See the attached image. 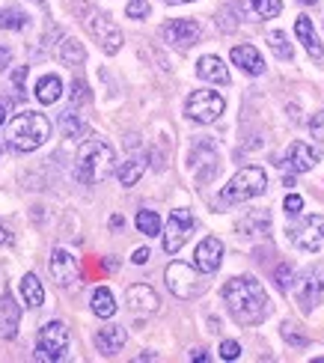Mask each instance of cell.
Here are the masks:
<instances>
[{"mask_svg": "<svg viewBox=\"0 0 324 363\" xmlns=\"http://www.w3.org/2000/svg\"><path fill=\"white\" fill-rule=\"evenodd\" d=\"M48 268H51V277H54V283L57 286H72L74 280H78V259L66 250V247H57L54 253H51V262H48Z\"/></svg>", "mask_w": 324, "mask_h": 363, "instance_id": "14", "label": "cell"}, {"mask_svg": "<svg viewBox=\"0 0 324 363\" xmlns=\"http://www.w3.org/2000/svg\"><path fill=\"white\" fill-rule=\"evenodd\" d=\"M295 298H298L303 313H313L321 304V298H324V271L321 268H306L303 271L301 280L295 283Z\"/></svg>", "mask_w": 324, "mask_h": 363, "instance_id": "11", "label": "cell"}, {"mask_svg": "<svg viewBox=\"0 0 324 363\" xmlns=\"http://www.w3.org/2000/svg\"><path fill=\"white\" fill-rule=\"evenodd\" d=\"M223 304L229 310V315L250 328V325H262L268 319L271 313V301H268V292L256 277H233L226 286H223Z\"/></svg>", "mask_w": 324, "mask_h": 363, "instance_id": "1", "label": "cell"}, {"mask_svg": "<svg viewBox=\"0 0 324 363\" xmlns=\"http://www.w3.org/2000/svg\"><path fill=\"white\" fill-rule=\"evenodd\" d=\"M143 173H146V158L137 155V158L125 161V164H122V167L116 170V179H119L122 188H131V185H137V182H140Z\"/></svg>", "mask_w": 324, "mask_h": 363, "instance_id": "24", "label": "cell"}, {"mask_svg": "<svg viewBox=\"0 0 324 363\" xmlns=\"http://www.w3.org/2000/svg\"><path fill=\"white\" fill-rule=\"evenodd\" d=\"M196 74H199L203 81H208V84H220V86H226V84H229V69L223 66V60H220V57H214V54L199 57V63H196Z\"/></svg>", "mask_w": 324, "mask_h": 363, "instance_id": "20", "label": "cell"}, {"mask_svg": "<svg viewBox=\"0 0 324 363\" xmlns=\"http://www.w3.org/2000/svg\"><path fill=\"white\" fill-rule=\"evenodd\" d=\"M199 36H203V27H199V21H194V18H176V21H167L161 27V39L179 51H188L191 45L199 42Z\"/></svg>", "mask_w": 324, "mask_h": 363, "instance_id": "12", "label": "cell"}, {"mask_svg": "<svg viewBox=\"0 0 324 363\" xmlns=\"http://www.w3.org/2000/svg\"><path fill=\"white\" fill-rule=\"evenodd\" d=\"M274 280H276V289L280 292H289L291 289V283H295V271H291V265H276V271H274Z\"/></svg>", "mask_w": 324, "mask_h": 363, "instance_id": "34", "label": "cell"}, {"mask_svg": "<svg viewBox=\"0 0 324 363\" xmlns=\"http://www.w3.org/2000/svg\"><path fill=\"white\" fill-rule=\"evenodd\" d=\"M194 233V215L191 208H173L167 218V230H164V250L173 256L184 247V241Z\"/></svg>", "mask_w": 324, "mask_h": 363, "instance_id": "10", "label": "cell"}, {"mask_svg": "<svg viewBox=\"0 0 324 363\" xmlns=\"http://www.w3.org/2000/svg\"><path fill=\"white\" fill-rule=\"evenodd\" d=\"M27 15L18 9V6H6V9H0V27L4 30H24L27 27Z\"/></svg>", "mask_w": 324, "mask_h": 363, "instance_id": "32", "label": "cell"}, {"mask_svg": "<svg viewBox=\"0 0 324 363\" xmlns=\"http://www.w3.org/2000/svg\"><path fill=\"white\" fill-rule=\"evenodd\" d=\"M125 340H128L125 328H119V325H107V328H101L99 334H96V349H99L101 354H107V357H113V354H119V352H122V345H125Z\"/></svg>", "mask_w": 324, "mask_h": 363, "instance_id": "18", "label": "cell"}, {"mask_svg": "<svg viewBox=\"0 0 324 363\" xmlns=\"http://www.w3.org/2000/svg\"><path fill=\"white\" fill-rule=\"evenodd\" d=\"M271 226V215H268V208H256V211H250L241 223H238V233H244V235H259V233H265Z\"/></svg>", "mask_w": 324, "mask_h": 363, "instance_id": "27", "label": "cell"}, {"mask_svg": "<svg viewBox=\"0 0 324 363\" xmlns=\"http://www.w3.org/2000/svg\"><path fill=\"white\" fill-rule=\"evenodd\" d=\"M283 208H286L289 218H298L301 211H303V196H301V194H289L286 203H283Z\"/></svg>", "mask_w": 324, "mask_h": 363, "instance_id": "37", "label": "cell"}, {"mask_svg": "<svg viewBox=\"0 0 324 363\" xmlns=\"http://www.w3.org/2000/svg\"><path fill=\"white\" fill-rule=\"evenodd\" d=\"M60 60H63L66 66H81L84 60H86V51H84V45H81L78 39L66 36L63 42H60Z\"/></svg>", "mask_w": 324, "mask_h": 363, "instance_id": "28", "label": "cell"}, {"mask_svg": "<svg viewBox=\"0 0 324 363\" xmlns=\"http://www.w3.org/2000/svg\"><path fill=\"white\" fill-rule=\"evenodd\" d=\"M125 301H128V307L134 310V313H155L158 310V292L152 289V286H146V283H134L131 289L125 292Z\"/></svg>", "mask_w": 324, "mask_h": 363, "instance_id": "17", "label": "cell"}, {"mask_svg": "<svg viewBox=\"0 0 324 363\" xmlns=\"http://www.w3.org/2000/svg\"><path fill=\"white\" fill-rule=\"evenodd\" d=\"M116 170V152L107 140H84L78 149V158H74V179L81 185H99Z\"/></svg>", "mask_w": 324, "mask_h": 363, "instance_id": "2", "label": "cell"}, {"mask_svg": "<svg viewBox=\"0 0 324 363\" xmlns=\"http://www.w3.org/2000/svg\"><path fill=\"white\" fill-rule=\"evenodd\" d=\"M137 230H140L143 235H161V218L155 215L152 208H140L137 211Z\"/></svg>", "mask_w": 324, "mask_h": 363, "instance_id": "31", "label": "cell"}, {"mask_svg": "<svg viewBox=\"0 0 324 363\" xmlns=\"http://www.w3.org/2000/svg\"><path fill=\"white\" fill-rule=\"evenodd\" d=\"M92 313L99 315V319H111V315L116 313V298L113 292L107 289V286H99V289H92Z\"/></svg>", "mask_w": 324, "mask_h": 363, "instance_id": "23", "label": "cell"}, {"mask_svg": "<svg viewBox=\"0 0 324 363\" xmlns=\"http://www.w3.org/2000/svg\"><path fill=\"white\" fill-rule=\"evenodd\" d=\"M310 134H313V140L324 143V111H318V113L310 119Z\"/></svg>", "mask_w": 324, "mask_h": 363, "instance_id": "40", "label": "cell"}, {"mask_svg": "<svg viewBox=\"0 0 324 363\" xmlns=\"http://www.w3.org/2000/svg\"><path fill=\"white\" fill-rule=\"evenodd\" d=\"M295 36L303 42L306 54H310L313 60H324V45L318 42V36H315V27H313V21L306 18V15H301V18L295 21Z\"/></svg>", "mask_w": 324, "mask_h": 363, "instance_id": "22", "label": "cell"}, {"mask_svg": "<svg viewBox=\"0 0 324 363\" xmlns=\"http://www.w3.org/2000/svg\"><path fill=\"white\" fill-rule=\"evenodd\" d=\"M60 128H63L66 138H78V134L84 131L81 119H78V113H74V111H63V113H60Z\"/></svg>", "mask_w": 324, "mask_h": 363, "instance_id": "33", "label": "cell"}, {"mask_svg": "<svg viewBox=\"0 0 324 363\" xmlns=\"http://www.w3.org/2000/svg\"><path fill=\"white\" fill-rule=\"evenodd\" d=\"M72 334L66 322H45L39 328V349H36V360H63L69 352Z\"/></svg>", "mask_w": 324, "mask_h": 363, "instance_id": "7", "label": "cell"}, {"mask_svg": "<svg viewBox=\"0 0 324 363\" xmlns=\"http://www.w3.org/2000/svg\"><path fill=\"white\" fill-rule=\"evenodd\" d=\"M0 245H12V235H9V230L4 223H0Z\"/></svg>", "mask_w": 324, "mask_h": 363, "instance_id": "43", "label": "cell"}, {"mask_svg": "<svg viewBox=\"0 0 324 363\" xmlns=\"http://www.w3.org/2000/svg\"><path fill=\"white\" fill-rule=\"evenodd\" d=\"M122 226H125V220H122L119 215H113V218H111V230H122Z\"/></svg>", "mask_w": 324, "mask_h": 363, "instance_id": "44", "label": "cell"}, {"mask_svg": "<svg viewBox=\"0 0 324 363\" xmlns=\"http://www.w3.org/2000/svg\"><path fill=\"white\" fill-rule=\"evenodd\" d=\"M268 48L274 51V57H280V60L295 57V48L289 45V36L283 33V30H271V33H268Z\"/></svg>", "mask_w": 324, "mask_h": 363, "instance_id": "30", "label": "cell"}, {"mask_svg": "<svg viewBox=\"0 0 324 363\" xmlns=\"http://www.w3.org/2000/svg\"><path fill=\"white\" fill-rule=\"evenodd\" d=\"M247 6L253 9L256 21H262V18H276L283 12V0H247Z\"/></svg>", "mask_w": 324, "mask_h": 363, "instance_id": "29", "label": "cell"}, {"mask_svg": "<svg viewBox=\"0 0 324 363\" xmlns=\"http://www.w3.org/2000/svg\"><path fill=\"white\" fill-rule=\"evenodd\" d=\"M191 167L196 170V182H208L218 173V152L211 143H199L191 152Z\"/></svg>", "mask_w": 324, "mask_h": 363, "instance_id": "16", "label": "cell"}, {"mask_svg": "<svg viewBox=\"0 0 324 363\" xmlns=\"http://www.w3.org/2000/svg\"><path fill=\"white\" fill-rule=\"evenodd\" d=\"M191 360H199V363H203V360H208V354H206L203 349H196V352H191Z\"/></svg>", "mask_w": 324, "mask_h": 363, "instance_id": "45", "label": "cell"}, {"mask_svg": "<svg viewBox=\"0 0 324 363\" xmlns=\"http://www.w3.org/2000/svg\"><path fill=\"white\" fill-rule=\"evenodd\" d=\"M69 99H72V104L89 101V86H86L81 78H74V81H72V89H69Z\"/></svg>", "mask_w": 324, "mask_h": 363, "instance_id": "36", "label": "cell"}, {"mask_svg": "<svg viewBox=\"0 0 324 363\" xmlns=\"http://www.w3.org/2000/svg\"><path fill=\"white\" fill-rule=\"evenodd\" d=\"M60 96H63V81H60L57 74H45V78H39V84H36L39 104H54Z\"/></svg>", "mask_w": 324, "mask_h": 363, "instance_id": "26", "label": "cell"}, {"mask_svg": "<svg viewBox=\"0 0 324 363\" xmlns=\"http://www.w3.org/2000/svg\"><path fill=\"white\" fill-rule=\"evenodd\" d=\"M283 337H286V342H289V345H298V349H303V345H306V337H303V334H298L295 325H291V322H286V325H283Z\"/></svg>", "mask_w": 324, "mask_h": 363, "instance_id": "38", "label": "cell"}, {"mask_svg": "<svg viewBox=\"0 0 324 363\" xmlns=\"http://www.w3.org/2000/svg\"><path fill=\"white\" fill-rule=\"evenodd\" d=\"M318 161H321L318 149H313L310 143H303V140H295L289 146V152H286V164H289L291 173H310Z\"/></svg>", "mask_w": 324, "mask_h": 363, "instance_id": "15", "label": "cell"}, {"mask_svg": "<svg viewBox=\"0 0 324 363\" xmlns=\"http://www.w3.org/2000/svg\"><path fill=\"white\" fill-rule=\"evenodd\" d=\"M167 4H173V6H176V4H191V0H167Z\"/></svg>", "mask_w": 324, "mask_h": 363, "instance_id": "47", "label": "cell"}, {"mask_svg": "<svg viewBox=\"0 0 324 363\" xmlns=\"http://www.w3.org/2000/svg\"><path fill=\"white\" fill-rule=\"evenodd\" d=\"M21 298H24V304L33 307V310H39L45 304V289H42V283H39L36 274H24L21 277Z\"/></svg>", "mask_w": 324, "mask_h": 363, "instance_id": "25", "label": "cell"}, {"mask_svg": "<svg viewBox=\"0 0 324 363\" xmlns=\"http://www.w3.org/2000/svg\"><path fill=\"white\" fill-rule=\"evenodd\" d=\"M51 138V123L45 113L36 111H21L15 119H9L6 125V143L15 152H33L45 140Z\"/></svg>", "mask_w": 324, "mask_h": 363, "instance_id": "3", "label": "cell"}, {"mask_svg": "<svg viewBox=\"0 0 324 363\" xmlns=\"http://www.w3.org/2000/svg\"><path fill=\"white\" fill-rule=\"evenodd\" d=\"M4 123H6V104L0 101V125H4Z\"/></svg>", "mask_w": 324, "mask_h": 363, "instance_id": "46", "label": "cell"}, {"mask_svg": "<svg viewBox=\"0 0 324 363\" xmlns=\"http://www.w3.org/2000/svg\"><path fill=\"white\" fill-rule=\"evenodd\" d=\"M164 277H167V289L173 292L176 298H181V301L199 298V295L206 292L203 271H199L196 265H188V262H169Z\"/></svg>", "mask_w": 324, "mask_h": 363, "instance_id": "5", "label": "cell"}, {"mask_svg": "<svg viewBox=\"0 0 324 363\" xmlns=\"http://www.w3.org/2000/svg\"><path fill=\"white\" fill-rule=\"evenodd\" d=\"M268 191V176L262 167H244L238 170L229 185H223L220 196H218V206H235V203H247L253 196H262Z\"/></svg>", "mask_w": 324, "mask_h": 363, "instance_id": "4", "label": "cell"}, {"mask_svg": "<svg viewBox=\"0 0 324 363\" xmlns=\"http://www.w3.org/2000/svg\"><path fill=\"white\" fill-rule=\"evenodd\" d=\"M36 4H45V0H36Z\"/></svg>", "mask_w": 324, "mask_h": 363, "instance_id": "49", "label": "cell"}, {"mask_svg": "<svg viewBox=\"0 0 324 363\" xmlns=\"http://www.w3.org/2000/svg\"><path fill=\"white\" fill-rule=\"evenodd\" d=\"M86 30H89V36L96 39L101 45V51L104 54H119L122 51V30L116 27V21L111 18V15H104V12H92L89 18H86Z\"/></svg>", "mask_w": 324, "mask_h": 363, "instance_id": "8", "label": "cell"}, {"mask_svg": "<svg viewBox=\"0 0 324 363\" xmlns=\"http://www.w3.org/2000/svg\"><path fill=\"white\" fill-rule=\"evenodd\" d=\"M152 12V6H149V0H128V6H125V15L128 18H146V15Z\"/></svg>", "mask_w": 324, "mask_h": 363, "instance_id": "35", "label": "cell"}, {"mask_svg": "<svg viewBox=\"0 0 324 363\" xmlns=\"http://www.w3.org/2000/svg\"><path fill=\"white\" fill-rule=\"evenodd\" d=\"M18 319H21V307L15 304V298L9 292H4V298H0V334L6 340L18 334Z\"/></svg>", "mask_w": 324, "mask_h": 363, "instance_id": "21", "label": "cell"}, {"mask_svg": "<svg viewBox=\"0 0 324 363\" xmlns=\"http://www.w3.org/2000/svg\"><path fill=\"white\" fill-rule=\"evenodd\" d=\"M220 262H223V241L214 235L199 241L194 250V265L203 271V274H214V271L220 268Z\"/></svg>", "mask_w": 324, "mask_h": 363, "instance_id": "13", "label": "cell"}, {"mask_svg": "<svg viewBox=\"0 0 324 363\" xmlns=\"http://www.w3.org/2000/svg\"><path fill=\"white\" fill-rule=\"evenodd\" d=\"M220 357L223 360H238L241 357V345L235 340H223L220 342Z\"/></svg>", "mask_w": 324, "mask_h": 363, "instance_id": "39", "label": "cell"}, {"mask_svg": "<svg viewBox=\"0 0 324 363\" xmlns=\"http://www.w3.org/2000/svg\"><path fill=\"white\" fill-rule=\"evenodd\" d=\"M301 4H306V6H313V4H318V0H301Z\"/></svg>", "mask_w": 324, "mask_h": 363, "instance_id": "48", "label": "cell"}, {"mask_svg": "<svg viewBox=\"0 0 324 363\" xmlns=\"http://www.w3.org/2000/svg\"><path fill=\"white\" fill-rule=\"evenodd\" d=\"M233 63L247 72V74H265V60H262V54L253 48V45H235L233 48Z\"/></svg>", "mask_w": 324, "mask_h": 363, "instance_id": "19", "label": "cell"}, {"mask_svg": "<svg viewBox=\"0 0 324 363\" xmlns=\"http://www.w3.org/2000/svg\"><path fill=\"white\" fill-rule=\"evenodd\" d=\"M291 245L303 253H318L324 247V215H310L289 230Z\"/></svg>", "mask_w": 324, "mask_h": 363, "instance_id": "9", "label": "cell"}, {"mask_svg": "<svg viewBox=\"0 0 324 363\" xmlns=\"http://www.w3.org/2000/svg\"><path fill=\"white\" fill-rule=\"evenodd\" d=\"M149 256H152V253H149L146 247H137L134 256H131V262H134V265H146V262H149Z\"/></svg>", "mask_w": 324, "mask_h": 363, "instance_id": "41", "label": "cell"}, {"mask_svg": "<svg viewBox=\"0 0 324 363\" xmlns=\"http://www.w3.org/2000/svg\"><path fill=\"white\" fill-rule=\"evenodd\" d=\"M12 63V51L6 48V45H0V69H6Z\"/></svg>", "mask_w": 324, "mask_h": 363, "instance_id": "42", "label": "cell"}, {"mask_svg": "<svg viewBox=\"0 0 324 363\" xmlns=\"http://www.w3.org/2000/svg\"><path fill=\"white\" fill-rule=\"evenodd\" d=\"M223 111H226V101H223L220 93H214V89H194V93L188 96V101H184V113L199 125L218 123V119L223 116Z\"/></svg>", "mask_w": 324, "mask_h": 363, "instance_id": "6", "label": "cell"}]
</instances>
